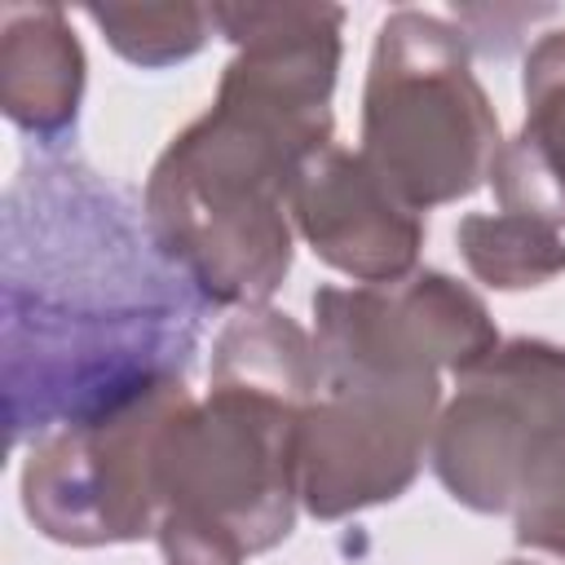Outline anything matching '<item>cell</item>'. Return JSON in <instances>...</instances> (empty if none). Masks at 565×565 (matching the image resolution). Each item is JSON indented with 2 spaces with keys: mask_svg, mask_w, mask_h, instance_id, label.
Instances as JSON below:
<instances>
[{
  "mask_svg": "<svg viewBox=\"0 0 565 565\" xmlns=\"http://www.w3.org/2000/svg\"><path fill=\"white\" fill-rule=\"evenodd\" d=\"M468 274L494 291L543 287L565 274V238L556 225L521 212H468L455 230Z\"/></svg>",
  "mask_w": 565,
  "mask_h": 565,
  "instance_id": "4fadbf2b",
  "label": "cell"
},
{
  "mask_svg": "<svg viewBox=\"0 0 565 565\" xmlns=\"http://www.w3.org/2000/svg\"><path fill=\"white\" fill-rule=\"evenodd\" d=\"M238 49L216 102L154 159L141 216L154 247L207 305H265L291 274L287 194L331 146L340 4H212Z\"/></svg>",
  "mask_w": 565,
  "mask_h": 565,
  "instance_id": "7a4b0ae2",
  "label": "cell"
},
{
  "mask_svg": "<svg viewBox=\"0 0 565 565\" xmlns=\"http://www.w3.org/2000/svg\"><path fill=\"white\" fill-rule=\"evenodd\" d=\"M84 13L102 26L106 44L124 62L146 71L194 57L212 26V9L203 4H88Z\"/></svg>",
  "mask_w": 565,
  "mask_h": 565,
  "instance_id": "5bb4252c",
  "label": "cell"
},
{
  "mask_svg": "<svg viewBox=\"0 0 565 565\" xmlns=\"http://www.w3.org/2000/svg\"><path fill=\"white\" fill-rule=\"evenodd\" d=\"M154 543L163 552V565H243L247 552L216 525L194 521V516H159Z\"/></svg>",
  "mask_w": 565,
  "mask_h": 565,
  "instance_id": "9a60e30c",
  "label": "cell"
},
{
  "mask_svg": "<svg viewBox=\"0 0 565 565\" xmlns=\"http://www.w3.org/2000/svg\"><path fill=\"white\" fill-rule=\"evenodd\" d=\"M212 384L309 406L318 397V349L313 335L269 305L238 309L212 340Z\"/></svg>",
  "mask_w": 565,
  "mask_h": 565,
  "instance_id": "7c38bea8",
  "label": "cell"
},
{
  "mask_svg": "<svg viewBox=\"0 0 565 565\" xmlns=\"http://www.w3.org/2000/svg\"><path fill=\"white\" fill-rule=\"evenodd\" d=\"M190 402L185 375H159L128 397L57 424L22 463L26 521L66 547L137 543L159 525V441Z\"/></svg>",
  "mask_w": 565,
  "mask_h": 565,
  "instance_id": "8992f818",
  "label": "cell"
},
{
  "mask_svg": "<svg viewBox=\"0 0 565 565\" xmlns=\"http://www.w3.org/2000/svg\"><path fill=\"white\" fill-rule=\"evenodd\" d=\"M4 424L18 446L185 375L203 296L84 163L18 172L4 203Z\"/></svg>",
  "mask_w": 565,
  "mask_h": 565,
  "instance_id": "6da1fadb",
  "label": "cell"
},
{
  "mask_svg": "<svg viewBox=\"0 0 565 565\" xmlns=\"http://www.w3.org/2000/svg\"><path fill=\"white\" fill-rule=\"evenodd\" d=\"M300 411L234 384H212L203 402L190 397L159 441V516L207 521L247 556L278 547L300 508Z\"/></svg>",
  "mask_w": 565,
  "mask_h": 565,
  "instance_id": "5b68a950",
  "label": "cell"
},
{
  "mask_svg": "<svg viewBox=\"0 0 565 565\" xmlns=\"http://www.w3.org/2000/svg\"><path fill=\"white\" fill-rule=\"evenodd\" d=\"M503 565H543V561H525V556H516V561H503Z\"/></svg>",
  "mask_w": 565,
  "mask_h": 565,
  "instance_id": "2e32d148",
  "label": "cell"
},
{
  "mask_svg": "<svg viewBox=\"0 0 565 565\" xmlns=\"http://www.w3.org/2000/svg\"><path fill=\"white\" fill-rule=\"evenodd\" d=\"M525 119L503 141L490 185L503 212L565 225V31L543 35L525 57Z\"/></svg>",
  "mask_w": 565,
  "mask_h": 565,
  "instance_id": "8fae6325",
  "label": "cell"
},
{
  "mask_svg": "<svg viewBox=\"0 0 565 565\" xmlns=\"http://www.w3.org/2000/svg\"><path fill=\"white\" fill-rule=\"evenodd\" d=\"M428 459L455 503L565 565V344L521 335L459 375Z\"/></svg>",
  "mask_w": 565,
  "mask_h": 565,
  "instance_id": "3957f363",
  "label": "cell"
},
{
  "mask_svg": "<svg viewBox=\"0 0 565 565\" xmlns=\"http://www.w3.org/2000/svg\"><path fill=\"white\" fill-rule=\"evenodd\" d=\"M503 150L459 26L424 9L380 22L362 88V159L415 212L477 194Z\"/></svg>",
  "mask_w": 565,
  "mask_h": 565,
  "instance_id": "277c9868",
  "label": "cell"
},
{
  "mask_svg": "<svg viewBox=\"0 0 565 565\" xmlns=\"http://www.w3.org/2000/svg\"><path fill=\"white\" fill-rule=\"evenodd\" d=\"M84 71V49L57 4L0 9V106L26 137L53 146L75 128Z\"/></svg>",
  "mask_w": 565,
  "mask_h": 565,
  "instance_id": "30bf717a",
  "label": "cell"
},
{
  "mask_svg": "<svg viewBox=\"0 0 565 565\" xmlns=\"http://www.w3.org/2000/svg\"><path fill=\"white\" fill-rule=\"evenodd\" d=\"M441 415V375L318 366V397L296 424L300 508L340 521L393 503L419 477Z\"/></svg>",
  "mask_w": 565,
  "mask_h": 565,
  "instance_id": "52a82bcc",
  "label": "cell"
},
{
  "mask_svg": "<svg viewBox=\"0 0 565 565\" xmlns=\"http://www.w3.org/2000/svg\"><path fill=\"white\" fill-rule=\"evenodd\" d=\"M291 225L313 256L362 287L415 274L424 247V212L402 203L384 177L349 146L313 150L287 194Z\"/></svg>",
  "mask_w": 565,
  "mask_h": 565,
  "instance_id": "9c48e42d",
  "label": "cell"
},
{
  "mask_svg": "<svg viewBox=\"0 0 565 565\" xmlns=\"http://www.w3.org/2000/svg\"><path fill=\"white\" fill-rule=\"evenodd\" d=\"M499 344L486 300L441 269H415L375 287L313 291L318 366H371L397 375L450 371L459 380Z\"/></svg>",
  "mask_w": 565,
  "mask_h": 565,
  "instance_id": "ba28073f",
  "label": "cell"
}]
</instances>
